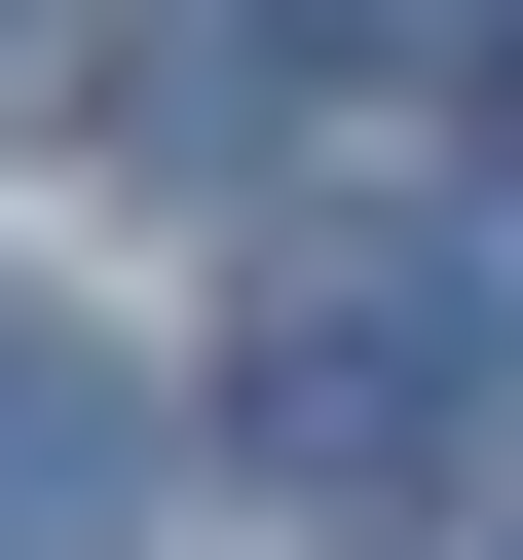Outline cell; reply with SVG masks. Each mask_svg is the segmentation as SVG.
Listing matches in <instances>:
<instances>
[{
	"label": "cell",
	"mask_w": 523,
	"mask_h": 560,
	"mask_svg": "<svg viewBox=\"0 0 523 560\" xmlns=\"http://www.w3.org/2000/svg\"><path fill=\"white\" fill-rule=\"evenodd\" d=\"M449 374H486V337H449V261H300V300L224 337V448L300 486V523H374V486H449Z\"/></svg>",
	"instance_id": "1"
},
{
	"label": "cell",
	"mask_w": 523,
	"mask_h": 560,
	"mask_svg": "<svg viewBox=\"0 0 523 560\" xmlns=\"http://www.w3.org/2000/svg\"><path fill=\"white\" fill-rule=\"evenodd\" d=\"M113 523H150V374L0 300V560H113Z\"/></svg>",
	"instance_id": "2"
}]
</instances>
